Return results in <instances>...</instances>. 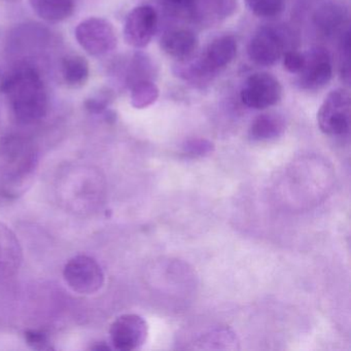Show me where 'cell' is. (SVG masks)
<instances>
[{
	"label": "cell",
	"mask_w": 351,
	"mask_h": 351,
	"mask_svg": "<svg viewBox=\"0 0 351 351\" xmlns=\"http://www.w3.org/2000/svg\"><path fill=\"white\" fill-rule=\"evenodd\" d=\"M0 90L7 96L19 122L32 124L46 116L48 95L40 73L29 66L20 67L3 80Z\"/></svg>",
	"instance_id": "6da1fadb"
},
{
	"label": "cell",
	"mask_w": 351,
	"mask_h": 351,
	"mask_svg": "<svg viewBox=\"0 0 351 351\" xmlns=\"http://www.w3.org/2000/svg\"><path fill=\"white\" fill-rule=\"evenodd\" d=\"M350 94L345 89L330 91L317 112L320 130L328 136H344L350 130Z\"/></svg>",
	"instance_id": "7a4b0ae2"
},
{
	"label": "cell",
	"mask_w": 351,
	"mask_h": 351,
	"mask_svg": "<svg viewBox=\"0 0 351 351\" xmlns=\"http://www.w3.org/2000/svg\"><path fill=\"white\" fill-rule=\"evenodd\" d=\"M287 34L282 29L265 26L250 38L247 46L248 57L260 66H273L287 52Z\"/></svg>",
	"instance_id": "3957f363"
},
{
	"label": "cell",
	"mask_w": 351,
	"mask_h": 351,
	"mask_svg": "<svg viewBox=\"0 0 351 351\" xmlns=\"http://www.w3.org/2000/svg\"><path fill=\"white\" fill-rule=\"evenodd\" d=\"M75 38L80 46L92 56L112 52L118 44L114 26L102 18H89L79 24Z\"/></svg>",
	"instance_id": "277c9868"
},
{
	"label": "cell",
	"mask_w": 351,
	"mask_h": 351,
	"mask_svg": "<svg viewBox=\"0 0 351 351\" xmlns=\"http://www.w3.org/2000/svg\"><path fill=\"white\" fill-rule=\"evenodd\" d=\"M282 97L280 82L267 73H256L247 77L240 91L244 106L254 110H266L278 104Z\"/></svg>",
	"instance_id": "5b68a950"
},
{
	"label": "cell",
	"mask_w": 351,
	"mask_h": 351,
	"mask_svg": "<svg viewBox=\"0 0 351 351\" xmlns=\"http://www.w3.org/2000/svg\"><path fill=\"white\" fill-rule=\"evenodd\" d=\"M65 281L73 291L83 295H91L101 289L104 275L101 267L94 258L77 256L65 265Z\"/></svg>",
	"instance_id": "8992f818"
},
{
	"label": "cell",
	"mask_w": 351,
	"mask_h": 351,
	"mask_svg": "<svg viewBox=\"0 0 351 351\" xmlns=\"http://www.w3.org/2000/svg\"><path fill=\"white\" fill-rule=\"evenodd\" d=\"M305 61L298 73L300 88L307 91H317L326 87L332 77V64L328 50L316 47L304 53Z\"/></svg>",
	"instance_id": "52a82bcc"
},
{
	"label": "cell",
	"mask_w": 351,
	"mask_h": 351,
	"mask_svg": "<svg viewBox=\"0 0 351 351\" xmlns=\"http://www.w3.org/2000/svg\"><path fill=\"white\" fill-rule=\"evenodd\" d=\"M158 29V14L151 5H139L127 16L124 38L129 46L143 49L153 40Z\"/></svg>",
	"instance_id": "ba28073f"
},
{
	"label": "cell",
	"mask_w": 351,
	"mask_h": 351,
	"mask_svg": "<svg viewBox=\"0 0 351 351\" xmlns=\"http://www.w3.org/2000/svg\"><path fill=\"white\" fill-rule=\"evenodd\" d=\"M110 341L118 350L130 351L145 344L147 337V322L137 314H125L112 322Z\"/></svg>",
	"instance_id": "9c48e42d"
},
{
	"label": "cell",
	"mask_w": 351,
	"mask_h": 351,
	"mask_svg": "<svg viewBox=\"0 0 351 351\" xmlns=\"http://www.w3.org/2000/svg\"><path fill=\"white\" fill-rule=\"evenodd\" d=\"M162 51L170 58L184 62L195 57L198 50L199 40L194 32L186 28L170 29L160 40Z\"/></svg>",
	"instance_id": "30bf717a"
},
{
	"label": "cell",
	"mask_w": 351,
	"mask_h": 351,
	"mask_svg": "<svg viewBox=\"0 0 351 351\" xmlns=\"http://www.w3.org/2000/svg\"><path fill=\"white\" fill-rule=\"evenodd\" d=\"M285 122L277 114H263L256 117L250 125V137L254 141L277 138L285 132Z\"/></svg>",
	"instance_id": "8fae6325"
},
{
	"label": "cell",
	"mask_w": 351,
	"mask_h": 351,
	"mask_svg": "<svg viewBox=\"0 0 351 351\" xmlns=\"http://www.w3.org/2000/svg\"><path fill=\"white\" fill-rule=\"evenodd\" d=\"M32 5L43 20L51 23L69 19L75 11V0H32Z\"/></svg>",
	"instance_id": "7c38bea8"
},
{
	"label": "cell",
	"mask_w": 351,
	"mask_h": 351,
	"mask_svg": "<svg viewBox=\"0 0 351 351\" xmlns=\"http://www.w3.org/2000/svg\"><path fill=\"white\" fill-rule=\"evenodd\" d=\"M347 18V12L342 5L337 3H326L315 14V24L326 36L338 32Z\"/></svg>",
	"instance_id": "4fadbf2b"
},
{
	"label": "cell",
	"mask_w": 351,
	"mask_h": 351,
	"mask_svg": "<svg viewBox=\"0 0 351 351\" xmlns=\"http://www.w3.org/2000/svg\"><path fill=\"white\" fill-rule=\"evenodd\" d=\"M61 73L63 80L69 87H82L89 79V63L84 57L71 55L63 59Z\"/></svg>",
	"instance_id": "5bb4252c"
},
{
	"label": "cell",
	"mask_w": 351,
	"mask_h": 351,
	"mask_svg": "<svg viewBox=\"0 0 351 351\" xmlns=\"http://www.w3.org/2000/svg\"><path fill=\"white\" fill-rule=\"evenodd\" d=\"M131 89V104L135 108H145L157 101L159 88L152 80H143L133 84Z\"/></svg>",
	"instance_id": "9a60e30c"
},
{
	"label": "cell",
	"mask_w": 351,
	"mask_h": 351,
	"mask_svg": "<svg viewBox=\"0 0 351 351\" xmlns=\"http://www.w3.org/2000/svg\"><path fill=\"white\" fill-rule=\"evenodd\" d=\"M245 3L256 17L273 18L283 11L285 0H245Z\"/></svg>",
	"instance_id": "2e32d148"
},
{
	"label": "cell",
	"mask_w": 351,
	"mask_h": 351,
	"mask_svg": "<svg viewBox=\"0 0 351 351\" xmlns=\"http://www.w3.org/2000/svg\"><path fill=\"white\" fill-rule=\"evenodd\" d=\"M349 58H350V32L347 29L341 36L340 45V71L341 77L345 82L349 83L350 79V69H349Z\"/></svg>",
	"instance_id": "e0dca14e"
},
{
	"label": "cell",
	"mask_w": 351,
	"mask_h": 351,
	"mask_svg": "<svg viewBox=\"0 0 351 351\" xmlns=\"http://www.w3.org/2000/svg\"><path fill=\"white\" fill-rule=\"evenodd\" d=\"M112 93L108 90L101 91L96 94L94 97L90 98L85 102L86 110H89L92 114H100L106 110L112 100Z\"/></svg>",
	"instance_id": "ac0fdd59"
},
{
	"label": "cell",
	"mask_w": 351,
	"mask_h": 351,
	"mask_svg": "<svg viewBox=\"0 0 351 351\" xmlns=\"http://www.w3.org/2000/svg\"><path fill=\"white\" fill-rule=\"evenodd\" d=\"M160 3L167 11L176 15H192L196 7V0H160Z\"/></svg>",
	"instance_id": "d6986e66"
},
{
	"label": "cell",
	"mask_w": 351,
	"mask_h": 351,
	"mask_svg": "<svg viewBox=\"0 0 351 351\" xmlns=\"http://www.w3.org/2000/svg\"><path fill=\"white\" fill-rule=\"evenodd\" d=\"M282 58L283 66L289 73H293V75H298L301 71L304 61H305L304 53L297 52L295 50H287L283 54Z\"/></svg>",
	"instance_id": "ffe728a7"
},
{
	"label": "cell",
	"mask_w": 351,
	"mask_h": 351,
	"mask_svg": "<svg viewBox=\"0 0 351 351\" xmlns=\"http://www.w3.org/2000/svg\"><path fill=\"white\" fill-rule=\"evenodd\" d=\"M25 340L27 344L34 349H46L48 347V337L40 330H28L25 332Z\"/></svg>",
	"instance_id": "44dd1931"
}]
</instances>
